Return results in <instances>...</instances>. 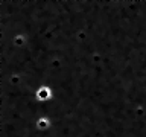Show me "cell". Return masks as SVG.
I'll list each match as a JSON object with an SVG mask.
<instances>
[{
    "mask_svg": "<svg viewBox=\"0 0 146 137\" xmlns=\"http://www.w3.org/2000/svg\"><path fill=\"white\" fill-rule=\"evenodd\" d=\"M36 126H38L40 130H47L50 126V120L47 117H40L38 120H36Z\"/></svg>",
    "mask_w": 146,
    "mask_h": 137,
    "instance_id": "7a4b0ae2",
    "label": "cell"
},
{
    "mask_svg": "<svg viewBox=\"0 0 146 137\" xmlns=\"http://www.w3.org/2000/svg\"><path fill=\"white\" fill-rule=\"evenodd\" d=\"M50 98H52V91L49 87H40L36 90V99L38 100H49Z\"/></svg>",
    "mask_w": 146,
    "mask_h": 137,
    "instance_id": "6da1fadb",
    "label": "cell"
}]
</instances>
